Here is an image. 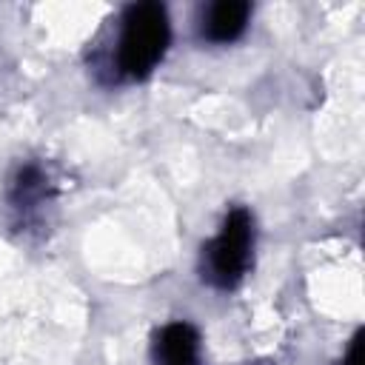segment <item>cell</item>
Instances as JSON below:
<instances>
[{"label": "cell", "instance_id": "2", "mask_svg": "<svg viewBox=\"0 0 365 365\" xmlns=\"http://www.w3.org/2000/svg\"><path fill=\"white\" fill-rule=\"evenodd\" d=\"M254 214L245 205H234L220 231L202 245V279L220 291L237 288L254 262Z\"/></svg>", "mask_w": 365, "mask_h": 365}, {"label": "cell", "instance_id": "5", "mask_svg": "<svg viewBox=\"0 0 365 365\" xmlns=\"http://www.w3.org/2000/svg\"><path fill=\"white\" fill-rule=\"evenodd\" d=\"M51 194V182H48V174L43 171V165L37 163H26L14 171L11 182H9V205L20 214V217H29L34 214Z\"/></svg>", "mask_w": 365, "mask_h": 365}, {"label": "cell", "instance_id": "6", "mask_svg": "<svg viewBox=\"0 0 365 365\" xmlns=\"http://www.w3.org/2000/svg\"><path fill=\"white\" fill-rule=\"evenodd\" d=\"M362 331H356L354 334V339H351V348H348V354H345V365H362Z\"/></svg>", "mask_w": 365, "mask_h": 365}, {"label": "cell", "instance_id": "3", "mask_svg": "<svg viewBox=\"0 0 365 365\" xmlns=\"http://www.w3.org/2000/svg\"><path fill=\"white\" fill-rule=\"evenodd\" d=\"M251 6L245 0H217L200 14V37L214 46H228L245 34Z\"/></svg>", "mask_w": 365, "mask_h": 365}, {"label": "cell", "instance_id": "4", "mask_svg": "<svg viewBox=\"0 0 365 365\" xmlns=\"http://www.w3.org/2000/svg\"><path fill=\"white\" fill-rule=\"evenodd\" d=\"M154 365H200V331L191 322H168L154 334Z\"/></svg>", "mask_w": 365, "mask_h": 365}, {"label": "cell", "instance_id": "1", "mask_svg": "<svg viewBox=\"0 0 365 365\" xmlns=\"http://www.w3.org/2000/svg\"><path fill=\"white\" fill-rule=\"evenodd\" d=\"M171 43V20L160 3H134L120 17L114 68L125 80L148 77L165 57Z\"/></svg>", "mask_w": 365, "mask_h": 365}]
</instances>
